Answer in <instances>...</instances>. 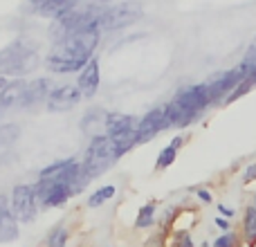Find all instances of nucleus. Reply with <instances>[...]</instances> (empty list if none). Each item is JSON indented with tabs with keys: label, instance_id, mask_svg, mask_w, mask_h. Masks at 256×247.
Returning a JSON list of instances; mask_svg holds the SVG:
<instances>
[{
	"label": "nucleus",
	"instance_id": "obj_1",
	"mask_svg": "<svg viewBox=\"0 0 256 247\" xmlns=\"http://www.w3.org/2000/svg\"><path fill=\"white\" fill-rule=\"evenodd\" d=\"M102 32L97 30H86L74 32L54 43L52 52H50L45 68L54 74H70V72H81L88 66L90 58H94V50L99 45Z\"/></svg>",
	"mask_w": 256,
	"mask_h": 247
},
{
	"label": "nucleus",
	"instance_id": "obj_2",
	"mask_svg": "<svg viewBox=\"0 0 256 247\" xmlns=\"http://www.w3.org/2000/svg\"><path fill=\"white\" fill-rule=\"evenodd\" d=\"M40 66V54L36 50V43L27 38H18L9 43L4 50H0V74L2 76H20L34 72Z\"/></svg>",
	"mask_w": 256,
	"mask_h": 247
},
{
	"label": "nucleus",
	"instance_id": "obj_3",
	"mask_svg": "<svg viewBox=\"0 0 256 247\" xmlns=\"http://www.w3.org/2000/svg\"><path fill=\"white\" fill-rule=\"evenodd\" d=\"M120 158L122 155L110 135H94L88 142V148H86L84 162L81 164H84V171L94 180V178L104 176L110 166H115V162Z\"/></svg>",
	"mask_w": 256,
	"mask_h": 247
},
{
	"label": "nucleus",
	"instance_id": "obj_4",
	"mask_svg": "<svg viewBox=\"0 0 256 247\" xmlns=\"http://www.w3.org/2000/svg\"><path fill=\"white\" fill-rule=\"evenodd\" d=\"M144 16V9H142L140 2L135 0H128V2L115 4V7L104 12L102 22H99V32H117L124 30V27H130L132 22H137L140 18Z\"/></svg>",
	"mask_w": 256,
	"mask_h": 247
},
{
	"label": "nucleus",
	"instance_id": "obj_5",
	"mask_svg": "<svg viewBox=\"0 0 256 247\" xmlns=\"http://www.w3.org/2000/svg\"><path fill=\"white\" fill-rule=\"evenodd\" d=\"M173 102L180 108H184L191 115H202V110H207L212 106V94H209L207 84H196V86H186V88H180L178 94L173 97Z\"/></svg>",
	"mask_w": 256,
	"mask_h": 247
},
{
	"label": "nucleus",
	"instance_id": "obj_6",
	"mask_svg": "<svg viewBox=\"0 0 256 247\" xmlns=\"http://www.w3.org/2000/svg\"><path fill=\"white\" fill-rule=\"evenodd\" d=\"M12 212L18 222H34L36 214H38V202L34 198V191L30 184H16L12 189Z\"/></svg>",
	"mask_w": 256,
	"mask_h": 247
},
{
	"label": "nucleus",
	"instance_id": "obj_7",
	"mask_svg": "<svg viewBox=\"0 0 256 247\" xmlns=\"http://www.w3.org/2000/svg\"><path fill=\"white\" fill-rule=\"evenodd\" d=\"M81 99H84V94L79 92L76 86H58V88H52L48 102H45V108H48V112H68L79 106Z\"/></svg>",
	"mask_w": 256,
	"mask_h": 247
},
{
	"label": "nucleus",
	"instance_id": "obj_8",
	"mask_svg": "<svg viewBox=\"0 0 256 247\" xmlns=\"http://www.w3.org/2000/svg\"><path fill=\"white\" fill-rule=\"evenodd\" d=\"M50 92H52V81H50L48 76H38V79H34V81H27V88H25V92H22V99H20V104H18V108L27 110V108L38 106L40 102H48Z\"/></svg>",
	"mask_w": 256,
	"mask_h": 247
},
{
	"label": "nucleus",
	"instance_id": "obj_9",
	"mask_svg": "<svg viewBox=\"0 0 256 247\" xmlns=\"http://www.w3.org/2000/svg\"><path fill=\"white\" fill-rule=\"evenodd\" d=\"M137 144L150 142L160 130H164V108H153L148 110L137 124Z\"/></svg>",
	"mask_w": 256,
	"mask_h": 247
},
{
	"label": "nucleus",
	"instance_id": "obj_10",
	"mask_svg": "<svg viewBox=\"0 0 256 247\" xmlns=\"http://www.w3.org/2000/svg\"><path fill=\"white\" fill-rule=\"evenodd\" d=\"M99 84H102V74H99V61H97V58H90L88 66L81 70L79 81H76V88H79V92L84 94L86 99H90V97H94V94H97Z\"/></svg>",
	"mask_w": 256,
	"mask_h": 247
},
{
	"label": "nucleus",
	"instance_id": "obj_11",
	"mask_svg": "<svg viewBox=\"0 0 256 247\" xmlns=\"http://www.w3.org/2000/svg\"><path fill=\"white\" fill-rule=\"evenodd\" d=\"M16 216L12 212V204L4 196H0V245L2 243H12L20 236L18 232V225H16Z\"/></svg>",
	"mask_w": 256,
	"mask_h": 247
},
{
	"label": "nucleus",
	"instance_id": "obj_12",
	"mask_svg": "<svg viewBox=\"0 0 256 247\" xmlns=\"http://www.w3.org/2000/svg\"><path fill=\"white\" fill-rule=\"evenodd\" d=\"M137 124L132 115H124V112H108L106 115V124H104V130L106 135L117 137V135H124V132L135 130Z\"/></svg>",
	"mask_w": 256,
	"mask_h": 247
},
{
	"label": "nucleus",
	"instance_id": "obj_13",
	"mask_svg": "<svg viewBox=\"0 0 256 247\" xmlns=\"http://www.w3.org/2000/svg\"><path fill=\"white\" fill-rule=\"evenodd\" d=\"M27 88L25 79H14L0 90V110H9V108L18 106L22 99V92Z\"/></svg>",
	"mask_w": 256,
	"mask_h": 247
},
{
	"label": "nucleus",
	"instance_id": "obj_14",
	"mask_svg": "<svg viewBox=\"0 0 256 247\" xmlns=\"http://www.w3.org/2000/svg\"><path fill=\"white\" fill-rule=\"evenodd\" d=\"M76 4H79V0H45V4H43L38 16L54 18V20H56V18L70 14L72 9H76Z\"/></svg>",
	"mask_w": 256,
	"mask_h": 247
},
{
	"label": "nucleus",
	"instance_id": "obj_15",
	"mask_svg": "<svg viewBox=\"0 0 256 247\" xmlns=\"http://www.w3.org/2000/svg\"><path fill=\"white\" fill-rule=\"evenodd\" d=\"M54 184H52V189H50V194L45 196V200H43V204L40 207L43 209H52V207H61L63 202H68V200L72 198V189L68 184H63V182H56V180H52Z\"/></svg>",
	"mask_w": 256,
	"mask_h": 247
},
{
	"label": "nucleus",
	"instance_id": "obj_16",
	"mask_svg": "<svg viewBox=\"0 0 256 247\" xmlns=\"http://www.w3.org/2000/svg\"><path fill=\"white\" fill-rule=\"evenodd\" d=\"M106 115L108 112L104 110V108H88V112L84 115V120H81V130L88 132L90 137L94 135H102V132H97V128H104V124H106Z\"/></svg>",
	"mask_w": 256,
	"mask_h": 247
},
{
	"label": "nucleus",
	"instance_id": "obj_17",
	"mask_svg": "<svg viewBox=\"0 0 256 247\" xmlns=\"http://www.w3.org/2000/svg\"><path fill=\"white\" fill-rule=\"evenodd\" d=\"M76 160L74 158H66V160H58V162L50 164V166H45L43 171L38 173V180H58V178L63 176V173L68 171V168L74 164Z\"/></svg>",
	"mask_w": 256,
	"mask_h": 247
},
{
	"label": "nucleus",
	"instance_id": "obj_18",
	"mask_svg": "<svg viewBox=\"0 0 256 247\" xmlns=\"http://www.w3.org/2000/svg\"><path fill=\"white\" fill-rule=\"evenodd\" d=\"M18 137H20V126L14 122L2 124L0 126V148H9L12 144H16Z\"/></svg>",
	"mask_w": 256,
	"mask_h": 247
},
{
	"label": "nucleus",
	"instance_id": "obj_19",
	"mask_svg": "<svg viewBox=\"0 0 256 247\" xmlns=\"http://www.w3.org/2000/svg\"><path fill=\"white\" fill-rule=\"evenodd\" d=\"M117 194V189L112 184H106V186H102V189H97L94 194H90V198H88V207L90 209H97V207H102L106 200H110L112 196Z\"/></svg>",
	"mask_w": 256,
	"mask_h": 247
},
{
	"label": "nucleus",
	"instance_id": "obj_20",
	"mask_svg": "<svg viewBox=\"0 0 256 247\" xmlns=\"http://www.w3.org/2000/svg\"><path fill=\"white\" fill-rule=\"evenodd\" d=\"M243 234L250 243L256 240V207L245 209V222H243Z\"/></svg>",
	"mask_w": 256,
	"mask_h": 247
},
{
	"label": "nucleus",
	"instance_id": "obj_21",
	"mask_svg": "<svg viewBox=\"0 0 256 247\" xmlns=\"http://www.w3.org/2000/svg\"><path fill=\"white\" fill-rule=\"evenodd\" d=\"M153 220H155V204H144L135 218V227L137 230H146V227L153 225Z\"/></svg>",
	"mask_w": 256,
	"mask_h": 247
},
{
	"label": "nucleus",
	"instance_id": "obj_22",
	"mask_svg": "<svg viewBox=\"0 0 256 247\" xmlns=\"http://www.w3.org/2000/svg\"><path fill=\"white\" fill-rule=\"evenodd\" d=\"M176 158H178V148L173 144H168L166 148H162L160 150V158H158V162H155V166L162 171V168H168L173 162H176Z\"/></svg>",
	"mask_w": 256,
	"mask_h": 247
},
{
	"label": "nucleus",
	"instance_id": "obj_23",
	"mask_svg": "<svg viewBox=\"0 0 256 247\" xmlns=\"http://www.w3.org/2000/svg\"><path fill=\"white\" fill-rule=\"evenodd\" d=\"M66 245H68V230L66 227H56L54 232H50L48 247H66Z\"/></svg>",
	"mask_w": 256,
	"mask_h": 247
},
{
	"label": "nucleus",
	"instance_id": "obj_24",
	"mask_svg": "<svg viewBox=\"0 0 256 247\" xmlns=\"http://www.w3.org/2000/svg\"><path fill=\"white\" fill-rule=\"evenodd\" d=\"M240 66L248 70V76L256 70V38L252 40V43H250V48H248V52H245V56H243V61H240Z\"/></svg>",
	"mask_w": 256,
	"mask_h": 247
},
{
	"label": "nucleus",
	"instance_id": "obj_25",
	"mask_svg": "<svg viewBox=\"0 0 256 247\" xmlns=\"http://www.w3.org/2000/svg\"><path fill=\"white\" fill-rule=\"evenodd\" d=\"M236 238L232 234H222L220 238H216V243H214V247H234Z\"/></svg>",
	"mask_w": 256,
	"mask_h": 247
},
{
	"label": "nucleus",
	"instance_id": "obj_26",
	"mask_svg": "<svg viewBox=\"0 0 256 247\" xmlns=\"http://www.w3.org/2000/svg\"><path fill=\"white\" fill-rule=\"evenodd\" d=\"M256 180V164H250L248 168H245V176H243V184H250V182Z\"/></svg>",
	"mask_w": 256,
	"mask_h": 247
},
{
	"label": "nucleus",
	"instance_id": "obj_27",
	"mask_svg": "<svg viewBox=\"0 0 256 247\" xmlns=\"http://www.w3.org/2000/svg\"><path fill=\"white\" fill-rule=\"evenodd\" d=\"M176 243H178V247H194V243H191V238H189V234H184V232H180V234H178Z\"/></svg>",
	"mask_w": 256,
	"mask_h": 247
},
{
	"label": "nucleus",
	"instance_id": "obj_28",
	"mask_svg": "<svg viewBox=\"0 0 256 247\" xmlns=\"http://www.w3.org/2000/svg\"><path fill=\"white\" fill-rule=\"evenodd\" d=\"M198 198L202 200V202H212V194H209L207 189H198Z\"/></svg>",
	"mask_w": 256,
	"mask_h": 247
},
{
	"label": "nucleus",
	"instance_id": "obj_29",
	"mask_svg": "<svg viewBox=\"0 0 256 247\" xmlns=\"http://www.w3.org/2000/svg\"><path fill=\"white\" fill-rule=\"evenodd\" d=\"M216 225L220 227L222 232H225V230H230V222H227V220H222V218H216Z\"/></svg>",
	"mask_w": 256,
	"mask_h": 247
},
{
	"label": "nucleus",
	"instance_id": "obj_30",
	"mask_svg": "<svg viewBox=\"0 0 256 247\" xmlns=\"http://www.w3.org/2000/svg\"><path fill=\"white\" fill-rule=\"evenodd\" d=\"M220 214H222V216H227V218H232V216H234V209L222 207V204H220Z\"/></svg>",
	"mask_w": 256,
	"mask_h": 247
},
{
	"label": "nucleus",
	"instance_id": "obj_31",
	"mask_svg": "<svg viewBox=\"0 0 256 247\" xmlns=\"http://www.w3.org/2000/svg\"><path fill=\"white\" fill-rule=\"evenodd\" d=\"M171 144H173V146H176V148H180V146H182V144H184V137H176V140H173V142H171Z\"/></svg>",
	"mask_w": 256,
	"mask_h": 247
},
{
	"label": "nucleus",
	"instance_id": "obj_32",
	"mask_svg": "<svg viewBox=\"0 0 256 247\" xmlns=\"http://www.w3.org/2000/svg\"><path fill=\"white\" fill-rule=\"evenodd\" d=\"M7 84H9V81H7V79H4V76H2V74H0V90H2V88H4V86H7Z\"/></svg>",
	"mask_w": 256,
	"mask_h": 247
},
{
	"label": "nucleus",
	"instance_id": "obj_33",
	"mask_svg": "<svg viewBox=\"0 0 256 247\" xmlns=\"http://www.w3.org/2000/svg\"><path fill=\"white\" fill-rule=\"evenodd\" d=\"M248 79H250V81H252V84L256 86V70H254V72H252V74H250V76H248Z\"/></svg>",
	"mask_w": 256,
	"mask_h": 247
},
{
	"label": "nucleus",
	"instance_id": "obj_34",
	"mask_svg": "<svg viewBox=\"0 0 256 247\" xmlns=\"http://www.w3.org/2000/svg\"><path fill=\"white\" fill-rule=\"evenodd\" d=\"M94 2H102V4H106V2H110V0H94Z\"/></svg>",
	"mask_w": 256,
	"mask_h": 247
},
{
	"label": "nucleus",
	"instance_id": "obj_35",
	"mask_svg": "<svg viewBox=\"0 0 256 247\" xmlns=\"http://www.w3.org/2000/svg\"><path fill=\"white\" fill-rule=\"evenodd\" d=\"M254 207H256V196H254Z\"/></svg>",
	"mask_w": 256,
	"mask_h": 247
}]
</instances>
